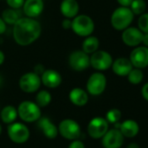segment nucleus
I'll return each instance as SVG.
<instances>
[{
    "label": "nucleus",
    "instance_id": "obj_1",
    "mask_svg": "<svg viewBox=\"0 0 148 148\" xmlns=\"http://www.w3.org/2000/svg\"><path fill=\"white\" fill-rule=\"evenodd\" d=\"M41 33L42 25L36 18L21 16L12 27L13 39L22 47L34 43L40 37Z\"/></svg>",
    "mask_w": 148,
    "mask_h": 148
},
{
    "label": "nucleus",
    "instance_id": "obj_2",
    "mask_svg": "<svg viewBox=\"0 0 148 148\" xmlns=\"http://www.w3.org/2000/svg\"><path fill=\"white\" fill-rule=\"evenodd\" d=\"M71 29L79 36L86 37L92 35L95 29L93 19L86 14H79L72 19Z\"/></svg>",
    "mask_w": 148,
    "mask_h": 148
},
{
    "label": "nucleus",
    "instance_id": "obj_3",
    "mask_svg": "<svg viewBox=\"0 0 148 148\" xmlns=\"http://www.w3.org/2000/svg\"><path fill=\"white\" fill-rule=\"evenodd\" d=\"M134 19V14L130 8L120 6L113 10L111 16V24L113 28L119 31H123L128 28Z\"/></svg>",
    "mask_w": 148,
    "mask_h": 148
},
{
    "label": "nucleus",
    "instance_id": "obj_4",
    "mask_svg": "<svg viewBox=\"0 0 148 148\" xmlns=\"http://www.w3.org/2000/svg\"><path fill=\"white\" fill-rule=\"evenodd\" d=\"M18 117L26 123H32L38 121L42 116L41 108H39L35 101H24L19 103L17 108Z\"/></svg>",
    "mask_w": 148,
    "mask_h": 148
},
{
    "label": "nucleus",
    "instance_id": "obj_5",
    "mask_svg": "<svg viewBox=\"0 0 148 148\" xmlns=\"http://www.w3.org/2000/svg\"><path fill=\"white\" fill-rule=\"evenodd\" d=\"M107 85L106 75L102 72L92 73L86 82V92L92 96H99L102 95Z\"/></svg>",
    "mask_w": 148,
    "mask_h": 148
},
{
    "label": "nucleus",
    "instance_id": "obj_6",
    "mask_svg": "<svg viewBox=\"0 0 148 148\" xmlns=\"http://www.w3.org/2000/svg\"><path fill=\"white\" fill-rule=\"evenodd\" d=\"M113 62V56L106 50L98 49L90 55V67L99 72H103L109 69L112 67Z\"/></svg>",
    "mask_w": 148,
    "mask_h": 148
},
{
    "label": "nucleus",
    "instance_id": "obj_7",
    "mask_svg": "<svg viewBox=\"0 0 148 148\" xmlns=\"http://www.w3.org/2000/svg\"><path fill=\"white\" fill-rule=\"evenodd\" d=\"M7 134L10 140L15 144H24L30 139V130L28 127L21 122H13L7 127Z\"/></svg>",
    "mask_w": 148,
    "mask_h": 148
},
{
    "label": "nucleus",
    "instance_id": "obj_8",
    "mask_svg": "<svg viewBox=\"0 0 148 148\" xmlns=\"http://www.w3.org/2000/svg\"><path fill=\"white\" fill-rule=\"evenodd\" d=\"M58 134L68 140H78L81 134L80 125L72 119H65L58 126Z\"/></svg>",
    "mask_w": 148,
    "mask_h": 148
},
{
    "label": "nucleus",
    "instance_id": "obj_9",
    "mask_svg": "<svg viewBox=\"0 0 148 148\" xmlns=\"http://www.w3.org/2000/svg\"><path fill=\"white\" fill-rule=\"evenodd\" d=\"M42 85L40 75L35 72H27L21 75L18 80L19 88L27 94H33L39 90Z\"/></svg>",
    "mask_w": 148,
    "mask_h": 148
},
{
    "label": "nucleus",
    "instance_id": "obj_10",
    "mask_svg": "<svg viewBox=\"0 0 148 148\" xmlns=\"http://www.w3.org/2000/svg\"><path fill=\"white\" fill-rule=\"evenodd\" d=\"M68 64L72 70L82 72L90 67V56L82 49L74 50L69 55Z\"/></svg>",
    "mask_w": 148,
    "mask_h": 148
},
{
    "label": "nucleus",
    "instance_id": "obj_11",
    "mask_svg": "<svg viewBox=\"0 0 148 148\" xmlns=\"http://www.w3.org/2000/svg\"><path fill=\"white\" fill-rule=\"evenodd\" d=\"M109 130V123L103 117H94L92 118L87 126L88 135L94 139H101L106 133Z\"/></svg>",
    "mask_w": 148,
    "mask_h": 148
},
{
    "label": "nucleus",
    "instance_id": "obj_12",
    "mask_svg": "<svg viewBox=\"0 0 148 148\" xmlns=\"http://www.w3.org/2000/svg\"><path fill=\"white\" fill-rule=\"evenodd\" d=\"M125 141V137L119 128L109 129L101 138V143L104 148H121Z\"/></svg>",
    "mask_w": 148,
    "mask_h": 148
},
{
    "label": "nucleus",
    "instance_id": "obj_13",
    "mask_svg": "<svg viewBox=\"0 0 148 148\" xmlns=\"http://www.w3.org/2000/svg\"><path fill=\"white\" fill-rule=\"evenodd\" d=\"M144 33L136 27L129 26L122 31V42L128 47H137L142 42Z\"/></svg>",
    "mask_w": 148,
    "mask_h": 148
},
{
    "label": "nucleus",
    "instance_id": "obj_14",
    "mask_svg": "<svg viewBox=\"0 0 148 148\" xmlns=\"http://www.w3.org/2000/svg\"><path fill=\"white\" fill-rule=\"evenodd\" d=\"M130 62L133 68L145 69L148 66V48L146 46H137L130 54Z\"/></svg>",
    "mask_w": 148,
    "mask_h": 148
},
{
    "label": "nucleus",
    "instance_id": "obj_15",
    "mask_svg": "<svg viewBox=\"0 0 148 148\" xmlns=\"http://www.w3.org/2000/svg\"><path fill=\"white\" fill-rule=\"evenodd\" d=\"M40 78H41L42 84L47 88H51V89L58 88L63 81L60 73L52 69H44V71L40 75Z\"/></svg>",
    "mask_w": 148,
    "mask_h": 148
},
{
    "label": "nucleus",
    "instance_id": "obj_16",
    "mask_svg": "<svg viewBox=\"0 0 148 148\" xmlns=\"http://www.w3.org/2000/svg\"><path fill=\"white\" fill-rule=\"evenodd\" d=\"M44 9L43 0H24L22 10L24 16L37 18L39 16Z\"/></svg>",
    "mask_w": 148,
    "mask_h": 148
},
{
    "label": "nucleus",
    "instance_id": "obj_17",
    "mask_svg": "<svg viewBox=\"0 0 148 148\" xmlns=\"http://www.w3.org/2000/svg\"><path fill=\"white\" fill-rule=\"evenodd\" d=\"M115 127L119 128L125 138H134L140 132V126L134 120H126L122 123L115 124Z\"/></svg>",
    "mask_w": 148,
    "mask_h": 148
},
{
    "label": "nucleus",
    "instance_id": "obj_18",
    "mask_svg": "<svg viewBox=\"0 0 148 148\" xmlns=\"http://www.w3.org/2000/svg\"><path fill=\"white\" fill-rule=\"evenodd\" d=\"M38 127L44 135L50 140H54L58 135V127L47 117H42L38 121Z\"/></svg>",
    "mask_w": 148,
    "mask_h": 148
},
{
    "label": "nucleus",
    "instance_id": "obj_19",
    "mask_svg": "<svg viewBox=\"0 0 148 148\" xmlns=\"http://www.w3.org/2000/svg\"><path fill=\"white\" fill-rule=\"evenodd\" d=\"M59 10L65 18L72 19L79 15V3L77 0H62Z\"/></svg>",
    "mask_w": 148,
    "mask_h": 148
},
{
    "label": "nucleus",
    "instance_id": "obj_20",
    "mask_svg": "<svg viewBox=\"0 0 148 148\" xmlns=\"http://www.w3.org/2000/svg\"><path fill=\"white\" fill-rule=\"evenodd\" d=\"M112 69L113 73L118 76H127L130 71L133 69V66L129 59L126 57H120L113 62Z\"/></svg>",
    "mask_w": 148,
    "mask_h": 148
},
{
    "label": "nucleus",
    "instance_id": "obj_21",
    "mask_svg": "<svg viewBox=\"0 0 148 148\" xmlns=\"http://www.w3.org/2000/svg\"><path fill=\"white\" fill-rule=\"evenodd\" d=\"M70 101L77 107H84L89 101V94L81 88H74L69 92Z\"/></svg>",
    "mask_w": 148,
    "mask_h": 148
},
{
    "label": "nucleus",
    "instance_id": "obj_22",
    "mask_svg": "<svg viewBox=\"0 0 148 148\" xmlns=\"http://www.w3.org/2000/svg\"><path fill=\"white\" fill-rule=\"evenodd\" d=\"M17 117H18V114H17V108H15L12 105H7L3 107L1 110L0 118H1V121L4 124L10 125L15 122Z\"/></svg>",
    "mask_w": 148,
    "mask_h": 148
},
{
    "label": "nucleus",
    "instance_id": "obj_23",
    "mask_svg": "<svg viewBox=\"0 0 148 148\" xmlns=\"http://www.w3.org/2000/svg\"><path fill=\"white\" fill-rule=\"evenodd\" d=\"M99 48V40L97 36L92 35L85 37L81 45V49L85 53L88 54L89 56L94 53L95 51H97Z\"/></svg>",
    "mask_w": 148,
    "mask_h": 148
},
{
    "label": "nucleus",
    "instance_id": "obj_24",
    "mask_svg": "<svg viewBox=\"0 0 148 148\" xmlns=\"http://www.w3.org/2000/svg\"><path fill=\"white\" fill-rule=\"evenodd\" d=\"M2 19L7 25H14L15 23L21 17L19 14V10H15L11 8H7L3 10L1 14Z\"/></svg>",
    "mask_w": 148,
    "mask_h": 148
},
{
    "label": "nucleus",
    "instance_id": "obj_25",
    "mask_svg": "<svg viewBox=\"0 0 148 148\" xmlns=\"http://www.w3.org/2000/svg\"><path fill=\"white\" fill-rule=\"evenodd\" d=\"M51 95L48 90L43 89V90H39L38 91L36 97H35V102L37 103V105L39 108H45L47 107L51 101Z\"/></svg>",
    "mask_w": 148,
    "mask_h": 148
},
{
    "label": "nucleus",
    "instance_id": "obj_26",
    "mask_svg": "<svg viewBox=\"0 0 148 148\" xmlns=\"http://www.w3.org/2000/svg\"><path fill=\"white\" fill-rule=\"evenodd\" d=\"M127 80L128 82L133 85H138L142 82L144 79V73L140 69L133 68L130 73L127 75Z\"/></svg>",
    "mask_w": 148,
    "mask_h": 148
},
{
    "label": "nucleus",
    "instance_id": "obj_27",
    "mask_svg": "<svg viewBox=\"0 0 148 148\" xmlns=\"http://www.w3.org/2000/svg\"><path fill=\"white\" fill-rule=\"evenodd\" d=\"M129 8L134 14V16H140L146 11L147 3L145 0H133Z\"/></svg>",
    "mask_w": 148,
    "mask_h": 148
},
{
    "label": "nucleus",
    "instance_id": "obj_28",
    "mask_svg": "<svg viewBox=\"0 0 148 148\" xmlns=\"http://www.w3.org/2000/svg\"><path fill=\"white\" fill-rule=\"evenodd\" d=\"M122 116V113L118 108H112L110 109L106 114V120L109 124H117L120 122Z\"/></svg>",
    "mask_w": 148,
    "mask_h": 148
},
{
    "label": "nucleus",
    "instance_id": "obj_29",
    "mask_svg": "<svg viewBox=\"0 0 148 148\" xmlns=\"http://www.w3.org/2000/svg\"><path fill=\"white\" fill-rule=\"evenodd\" d=\"M138 28L143 32L148 33V13H143L138 20Z\"/></svg>",
    "mask_w": 148,
    "mask_h": 148
},
{
    "label": "nucleus",
    "instance_id": "obj_30",
    "mask_svg": "<svg viewBox=\"0 0 148 148\" xmlns=\"http://www.w3.org/2000/svg\"><path fill=\"white\" fill-rule=\"evenodd\" d=\"M7 5L9 8L15 9V10H20L23 7V4L24 3V0H5Z\"/></svg>",
    "mask_w": 148,
    "mask_h": 148
},
{
    "label": "nucleus",
    "instance_id": "obj_31",
    "mask_svg": "<svg viewBox=\"0 0 148 148\" xmlns=\"http://www.w3.org/2000/svg\"><path fill=\"white\" fill-rule=\"evenodd\" d=\"M68 148H85V146L82 140L78 139V140H72V142L68 146Z\"/></svg>",
    "mask_w": 148,
    "mask_h": 148
},
{
    "label": "nucleus",
    "instance_id": "obj_32",
    "mask_svg": "<svg viewBox=\"0 0 148 148\" xmlns=\"http://www.w3.org/2000/svg\"><path fill=\"white\" fill-rule=\"evenodd\" d=\"M61 26H62V28L64 29H71V28H72V19L65 18L61 23Z\"/></svg>",
    "mask_w": 148,
    "mask_h": 148
},
{
    "label": "nucleus",
    "instance_id": "obj_33",
    "mask_svg": "<svg viewBox=\"0 0 148 148\" xmlns=\"http://www.w3.org/2000/svg\"><path fill=\"white\" fill-rule=\"evenodd\" d=\"M141 95L142 97L148 101V82H147L141 88Z\"/></svg>",
    "mask_w": 148,
    "mask_h": 148
},
{
    "label": "nucleus",
    "instance_id": "obj_34",
    "mask_svg": "<svg viewBox=\"0 0 148 148\" xmlns=\"http://www.w3.org/2000/svg\"><path fill=\"white\" fill-rule=\"evenodd\" d=\"M44 71V66L41 65V64H38V65H36V66L34 67V71H33V72H35V73L38 74V75H41L42 73H43Z\"/></svg>",
    "mask_w": 148,
    "mask_h": 148
},
{
    "label": "nucleus",
    "instance_id": "obj_35",
    "mask_svg": "<svg viewBox=\"0 0 148 148\" xmlns=\"http://www.w3.org/2000/svg\"><path fill=\"white\" fill-rule=\"evenodd\" d=\"M117 2L122 7H128L129 8L133 0H117Z\"/></svg>",
    "mask_w": 148,
    "mask_h": 148
},
{
    "label": "nucleus",
    "instance_id": "obj_36",
    "mask_svg": "<svg viewBox=\"0 0 148 148\" xmlns=\"http://www.w3.org/2000/svg\"><path fill=\"white\" fill-rule=\"evenodd\" d=\"M7 29V24L4 23V21L2 19L1 16H0V35H3Z\"/></svg>",
    "mask_w": 148,
    "mask_h": 148
},
{
    "label": "nucleus",
    "instance_id": "obj_37",
    "mask_svg": "<svg viewBox=\"0 0 148 148\" xmlns=\"http://www.w3.org/2000/svg\"><path fill=\"white\" fill-rule=\"evenodd\" d=\"M144 44V46L148 48V33H144L143 35V38H142V42Z\"/></svg>",
    "mask_w": 148,
    "mask_h": 148
},
{
    "label": "nucleus",
    "instance_id": "obj_38",
    "mask_svg": "<svg viewBox=\"0 0 148 148\" xmlns=\"http://www.w3.org/2000/svg\"><path fill=\"white\" fill-rule=\"evenodd\" d=\"M4 60H5V56H4V53L0 50V66L4 62Z\"/></svg>",
    "mask_w": 148,
    "mask_h": 148
},
{
    "label": "nucleus",
    "instance_id": "obj_39",
    "mask_svg": "<svg viewBox=\"0 0 148 148\" xmlns=\"http://www.w3.org/2000/svg\"><path fill=\"white\" fill-rule=\"evenodd\" d=\"M127 148H140V146H139V144L133 142V143H130V144L127 146Z\"/></svg>",
    "mask_w": 148,
    "mask_h": 148
},
{
    "label": "nucleus",
    "instance_id": "obj_40",
    "mask_svg": "<svg viewBox=\"0 0 148 148\" xmlns=\"http://www.w3.org/2000/svg\"><path fill=\"white\" fill-rule=\"evenodd\" d=\"M2 85H3V77L0 75V87H1Z\"/></svg>",
    "mask_w": 148,
    "mask_h": 148
},
{
    "label": "nucleus",
    "instance_id": "obj_41",
    "mask_svg": "<svg viewBox=\"0 0 148 148\" xmlns=\"http://www.w3.org/2000/svg\"><path fill=\"white\" fill-rule=\"evenodd\" d=\"M2 131H3V129H2V125H1V123H0V135H1V134H2Z\"/></svg>",
    "mask_w": 148,
    "mask_h": 148
}]
</instances>
